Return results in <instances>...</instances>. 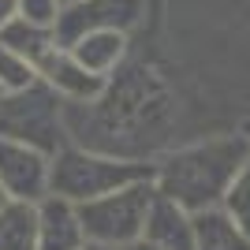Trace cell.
Listing matches in <instances>:
<instances>
[{
	"instance_id": "6da1fadb",
	"label": "cell",
	"mask_w": 250,
	"mask_h": 250,
	"mask_svg": "<svg viewBox=\"0 0 250 250\" xmlns=\"http://www.w3.org/2000/svg\"><path fill=\"white\" fill-rule=\"evenodd\" d=\"M250 157L247 131H228V135H206L190 146H179L153 161V187L183 206L187 213L220 206L228 183L235 179Z\"/></svg>"
},
{
	"instance_id": "7a4b0ae2",
	"label": "cell",
	"mask_w": 250,
	"mask_h": 250,
	"mask_svg": "<svg viewBox=\"0 0 250 250\" xmlns=\"http://www.w3.org/2000/svg\"><path fill=\"white\" fill-rule=\"evenodd\" d=\"M149 176H153V161L104 153V149H90L79 142H63L49 157V194H60L75 206Z\"/></svg>"
},
{
	"instance_id": "3957f363",
	"label": "cell",
	"mask_w": 250,
	"mask_h": 250,
	"mask_svg": "<svg viewBox=\"0 0 250 250\" xmlns=\"http://www.w3.org/2000/svg\"><path fill=\"white\" fill-rule=\"evenodd\" d=\"M153 194L157 187H153V176H149V179H135L120 190H108L101 198L79 202V220H83L86 243H97V247L108 250L127 239H138Z\"/></svg>"
},
{
	"instance_id": "277c9868",
	"label": "cell",
	"mask_w": 250,
	"mask_h": 250,
	"mask_svg": "<svg viewBox=\"0 0 250 250\" xmlns=\"http://www.w3.org/2000/svg\"><path fill=\"white\" fill-rule=\"evenodd\" d=\"M60 97L38 79L26 90L15 94H0V135L30 142V146L56 153L67 142L63 135V120H60Z\"/></svg>"
},
{
	"instance_id": "5b68a950",
	"label": "cell",
	"mask_w": 250,
	"mask_h": 250,
	"mask_svg": "<svg viewBox=\"0 0 250 250\" xmlns=\"http://www.w3.org/2000/svg\"><path fill=\"white\" fill-rule=\"evenodd\" d=\"M146 19V0H79L56 11L52 34L56 45H71L86 30H124L131 34L138 22Z\"/></svg>"
},
{
	"instance_id": "8992f818",
	"label": "cell",
	"mask_w": 250,
	"mask_h": 250,
	"mask_svg": "<svg viewBox=\"0 0 250 250\" xmlns=\"http://www.w3.org/2000/svg\"><path fill=\"white\" fill-rule=\"evenodd\" d=\"M49 157L45 149L0 135V187L8 198L42 202L49 194Z\"/></svg>"
},
{
	"instance_id": "52a82bcc",
	"label": "cell",
	"mask_w": 250,
	"mask_h": 250,
	"mask_svg": "<svg viewBox=\"0 0 250 250\" xmlns=\"http://www.w3.org/2000/svg\"><path fill=\"white\" fill-rule=\"evenodd\" d=\"M34 71H38V79L49 86L52 94L60 97V101H67V104H90V101H97V97L104 94V86H108V79L86 71L63 45L45 52L42 60L34 63Z\"/></svg>"
},
{
	"instance_id": "ba28073f",
	"label": "cell",
	"mask_w": 250,
	"mask_h": 250,
	"mask_svg": "<svg viewBox=\"0 0 250 250\" xmlns=\"http://www.w3.org/2000/svg\"><path fill=\"white\" fill-rule=\"evenodd\" d=\"M86 247L79 206L60 194H45L38 202V250H79Z\"/></svg>"
},
{
	"instance_id": "9c48e42d",
	"label": "cell",
	"mask_w": 250,
	"mask_h": 250,
	"mask_svg": "<svg viewBox=\"0 0 250 250\" xmlns=\"http://www.w3.org/2000/svg\"><path fill=\"white\" fill-rule=\"evenodd\" d=\"M127 45H131V34L108 30V26H104V30L79 34V38H75L71 45H63V49L71 52L86 71L101 75V79H112V75L124 67V60H127Z\"/></svg>"
},
{
	"instance_id": "30bf717a",
	"label": "cell",
	"mask_w": 250,
	"mask_h": 250,
	"mask_svg": "<svg viewBox=\"0 0 250 250\" xmlns=\"http://www.w3.org/2000/svg\"><path fill=\"white\" fill-rule=\"evenodd\" d=\"M142 239H149L157 250H190L194 243V220L183 206L165 198L161 190L149 202L146 224H142Z\"/></svg>"
},
{
	"instance_id": "8fae6325",
	"label": "cell",
	"mask_w": 250,
	"mask_h": 250,
	"mask_svg": "<svg viewBox=\"0 0 250 250\" xmlns=\"http://www.w3.org/2000/svg\"><path fill=\"white\" fill-rule=\"evenodd\" d=\"M190 220H194L190 250H250V235L220 206L198 209V213H190Z\"/></svg>"
},
{
	"instance_id": "7c38bea8",
	"label": "cell",
	"mask_w": 250,
	"mask_h": 250,
	"mask_svg": "<svg viewBox=\"0 0 250 250\" xmlns=\"http://www.w3.org/2000/svg\"><path fill=\"white\" fill-rule=\"evenodd\" d=\"M0 250H38V202L8 198L0 206Z\"/></svg>"
},
{
	"instance_id": "4fadbf2b",
	"label": "cell",
	"mask_w": 250,
	"mask_h": 250,
	"mask_svg": "<svg viewBox=\"0 0 250 250\" xmlns=\"http://www.w3.org/2000/svg\"><path fill=\"white\" fill-rule=\"evenodd\" d=\"M0 42L15 49L19 56H26L30 63H38L49 49H56V34H52L49 22H34V19H22V15H11L0 30Z\"/></svg>"
},
{
	"instance_id": "5bb4252c",
	"label": "cell",
	"mask_w": 250,
	"mask_h": 250,
	"mask_svg": "<svg viewBox=\"0 0 250 250\" xmlns=\"http://www.w3.org/2000/svg\"><path fill=\"white\" fill-rule=\"evenodd\" d=\"M220 209L250 235V157H247V165L235 172V179L228 183L224 198H220Z\"/></svg>"
},
{
	"instance_id": "9a60e30c",
	"label": "cell",
	"mask_w": 250,
	"mask_h": 250,
	"mask_svg": "<svg viewBox=\"0 0 250 250\" xmlns=\"http://www.w3.org/2000/svg\"><path fill=\"white\" fill-rule=\"evenodd\" d=\"M30 83H38V71H34V63L0 42V94H15V90H26Z\"/></svg>"
},
{
	"instance_id": "2e32d148",
	"label": "cell",
	"mask_w": 250,
	"mask_h": 250,
	"mask_svg": "<svg viewBox=\"0 0 250 250\" xmlns=\"http://www.w3.org/2000/svg\"><path fill=\"white\" fill-rule=\"evenodd\" d=\"M56 11H60V4H56V0H15V15L34 19V22H49V26H52Z\"/></svg>"
},
{
	"instance_id": "e0dca14e",
	"label": "cell",
	"mask_w": 250,
	"mask_h": 250,
	"mask_svg": "<svg viewBox=\"0 0 250 250\" xmlns=\"http://www.w3.org/2000/svg\"><path fill=\"white\" fill-rule=\"evenodd\" d=\"M108 250H157V247H153L149 239H142V235H138V239H127V243H120V247H108Z\"/></svg>"
},
{
	"instance_id": "ac0fdd59",
	"label": "cell",
	"mask_w": 250,
	"mask_h": 250,
	"mask_svg": "<svg viewBox=\"0 0 250 250\" xmlns=\"http://www.w3.org/2000/svg\"><path fill=\"white\" fill-rule=\"evenodd\" d=\"M15 15V0H0V30H4V22Z\"/></svg>"
},
{
	"instance_id": "d6986e66",
	"label": "cell",
	"mask_w": 250,
	"mask_h": 250,
	"mask_svg": "<svg viewBox=\"0 0 250 250\" xmlns=\"http://www.w3.org/2000/svg\"><path fill=\"white\" fill-rule=\"evenodd\" d=\"M79 250H104V247H97V243H86V247H79Z\"/></svg>"
},
{
	"instance_id": "ffe728a7",
	"label": "cell",
	"mask_w": 250,
	"mask_h": 250,
	"mask_svg": "<svg viewBox=\"0 0 250 250\" xmlns=\"http://www.w3.org/2000/svg\"><path fill=\"white\" fill-rule=\"evenodd\" d=\"M56 4H60V8H67V4H79V0H56Z\"/></svg>"
},
{
	"instance_id": "44dd1931",
	"label": "cell",
	"mask_w": 250,
	"mask_h": 250,
	"mask_svg": "<svg viewBox=\"0 0 250 250\" xmlns=\"http://www.w3.org/2000/svg\"><path fill=\"white\" fill-rule=\"evenodd\" d=\"M4 202H8V194H4V187H0V206H4Z\"/></svg>"
},
{
	"instance_id": "7402d4cb",
	"label": "cell",
	"mask_w": 250,
	"mask_h": 250,
	"mask_svg": "<svg viewBox=\"0 0 250 250\" xmlns=\"http://www.w3.org/2000/svg\"><path fill=\"white\" fill-rule=\"evenodd\" d=\"M243 131H247V138H250V124H247V127H243Z\"/></svg>"
}]
</instances>
